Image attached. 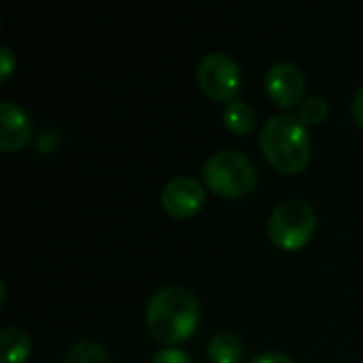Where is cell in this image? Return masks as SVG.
<instances>
[{"label": "cell", "instance_id": "obj_1", "mask_svg": "<svg viewBox=\"0 0 363 363\" xmlns=\"http://www.w3.org/2000/svg\"><path fill=\"white\" fill-rule=\"evenodd\" d=\"M200 319L198 298L179 285L157 289L147 304V330L153 340L177 345L187 340Z\"/></svg>", "mask_w": 363, "mask_h": 363}, {"label": "cell", "instance_id": "obj_2", "mask_svg": "<svg viewBox=\"0 0 363 363\" xmlns=\"http://www.w3.org/2000/svg\"><path fill=\"white\" fill-rule=\"evenodd\" d=\"M262 151L283 174H298L311 162V136L306 123L294 113H277L262 125Z\"/></svg>", "mask_w": 363, "mask_h": 363}, {"label": "cell", "instance_id": "obj_3", "mask_svg": "<svg viewBox=\"0 0 363 363\" xmlns=\"http://www.w3.org/2000/svg\"><path fill=\"white\" fill-rule=\"evenodd\" d=\"M202 174L206 187L225 198H242L251 194L257 183V170L253 162L234 149L213 153L204 162Z\"/></svg>", "mask_w": 363, "mask_h": 363}, {"label": "cell", "instance_id": "obj_4", "mask_svg": "<svg viewBox=\"0 0 363 363\" xmlns=\"http://www.w3.org/2000/svg\"><path fill=\"white\" fill-rule=\"evenodd\" d=\"M317 228V215L311 202L302 198H289L274 206L270 219H268V236L270 240L285 249V251H298L306 247L315 234Z\"/></svg>", "mask_w": 363, "mask_h": 363}, {"label": "cell", "instance_id": "obj_5", "mask_svg": "<svg viewBox=\"0 0 363 363\" xmlns=\"http://www.w3.org/2000/svg\"><path fill=\"white\" fill-rule=\"evenodd\" d=\"M196 77H198V85L200 89L213 98V100H234V96L238 94L240 85H242V72L240 66L234 62V57H230L223 51H211L206 53L196 68Z\"/></svg>", "mask_w": 363, "mask_h": 363}, {"label": "cell", "instance_id": "obj_6", "mask_svg": "<svg viewBox=\"0 0 363 363\" xmlns=\"http://www.w3.org/2000/svg\"><path fill=\"white\" fill-rule=\"evenodd\" d=\"M204 200V185L194 177H174L162 189V206L174 219H187L196 215Z\"/></svg>", "mask_w": 363, "mask_h": 363}, {"label": "cell", "instance_id": "obj_7", "mask_svg": "<svg viewBox=\"0 0 363 363\" xmlns=\"http://www.w3.org/2000/svg\"><path fill=\"white\" fill-rule=\"evenodd\" d=\"M266 89L277 104L291 108L304 100L306 77L294 62H277L266 72Z\"/></svg>", "mask_w": 363, "mask_h": 363}, {"label": "cell", "instance_id": "obj_8", "mask_svg": "<svg viewBox=\"0 0 363 363\" xmlns=\"http://www.w3.org/2000/svg\"><path fill=\"white\" fill-rule=\"evenodd\" d=\"M0 149L2 151H17L26 147L32 138V123L26 111L15 104L13 100H2L0 104Z\"/></svg>", "mask_w": 363, "mask_h": 363}, {"label": "cell", "instance_id": "obj_9", "mask_svg": "<svg viewBox=\"0 0 363 363\" xmlns=\"http://www.w3.org/2000/svg\"><path fill=\"white\" fill-rule=\"evenodd\" d=\"M30 355V338L19 328H4L0 332V363H23Z\"/></svg>", "mask_w": 363, "mask_h": 363}, {"label": "cell", "instance_id": "obj_10", "mask_svg": "<svg viewBox=\"0 0 363 363\" xmlns=\"http://www.w3.org/2000/svg\"><path fill=\"white\" fill-rule=\"evenodd\" d=\"M206 353L213 363H238L242 359L245 347L232 332H219L208 340Z\"/></svg>", "mask_w": 363, "mask_h": 363}, {"label": "cell", "instance_id": "obj_11", "mask_svg": "<svg viewBox=\"0 0 363 363\" xmlns=\"http://www.w3.org/2000/svg\"><path fill=\"white\" fill-rule=\"evenodd\" d=\"M255 111H253V106L251 104H247V102H242V100H232V102H228L225 104V108H223V121H225V125H228V130H232L234 134H238V136H245V134H249L253 128H255Z\"/></svg>", "mask_w": 363, "mask_h": 363}, {"label": "cell", "instance_id": "obj_12", "mask_svg": "<svg viewBox=\"0 0 363 363\" xmlns=\"http://www.w3.org/2000/svg\"><path fill=\"white\" fill-rule=\"evenodd\" d=\"M66 363H111L106 349L94 340H79L70 347Z\"/></svg>", "mask_w": 363, "mask_h": 363}, {"label": "cell", "instance_id": "obj_13", "mask_svg": "<svg viewBox=\"0 0 363 363\" xmlns=\"http://www.w3.org/2000/svg\"><path fill=\"white\" fill-rule=\"evenodd\" d=\"M330 113V104L325 98L321 96H306L300 104V113L298 117L306 123V125H313V123H321Z\"/></svg>", "mask_w": 363, "mask_h": 363}, {"label": "cell", "instance_id": "obj_14", "mask_svg": "<svg viewBox=\"0 0 363 363\" xmlns=\"http://www.w3.org/2000/svg\"><path fill=\"white\" fill-rule=\"evenodd\" d=\"M151 363H194L191 357L181 349H164L153 355Z\"/></svg>", "mask_w": 363, "mask_h": 363}, {"label": "cell", "instance_id": "obj_15", "mask_svg": "<svg viewBox=\"0 0 363 363\" xmlns=\"http://www.w3.org/2000/svg\"><path fill=\"white\" fill-rule=\"evenodd\" d=\"M15 68V57L6 45H0V81H6Z\"/></svg>", "mask_w": 363, "mask_h": 363}, {"label": "cell", "instance_id": "obj_16", "mask_svg": "<svg viewBox=\"0 0 363 363\" xmlns=\"http://www.w3.org/2000/svg\"><path fill=\"white\" fill-rule=\"evenodd\" d=\"M249 363H296L289 355L285 353H262L255 359H251Z\"/></svg>", "mask_w": 363, "mask_h": 363}, {"label": "cell", "instance_id": "obj_17", "mask_svg": "<svg viewBox=\"0 0 363 363\" xmlns=\"http://www.w3.org/2000/svg\"><path fill=\"white\" fill-rule=\"evenodd\" d=\"M353 115H355L357 123L363 125V85L357 89V94L353 98Z\"/></svg>", "mask_w": 363, "mask_h": 363}]
</instances>
